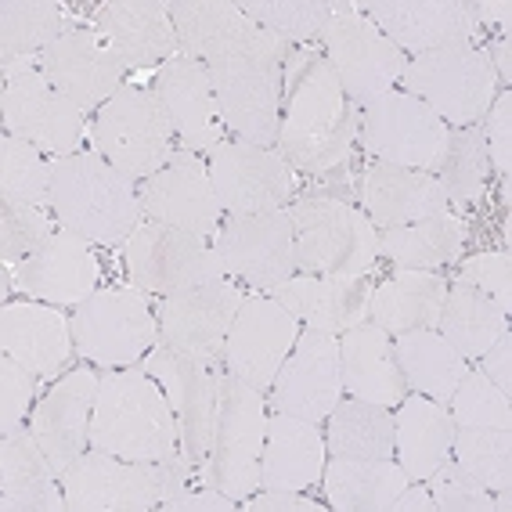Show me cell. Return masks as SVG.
Masks as SVG:
<instances>
[{"label": "cell", "mask_w": 512, "mask_h": 512, "mask_svg": "<svg viewBox=\"0 0 512 512\" xmlns=\"http://www.w3.org/2000/svg\"><path fill=\"white\" fill-rule=\"evenodd\" d=\"M487 58L494 65V76L498 83H509L512 80V65H509V37H498L491 47H487Z\"/></svg>", "instance_id": "obj_58"}, {"label": "cell", "mask_w": 512, "mask_h": 512, "mask_svg": "<svg viewBox=\"0 0 512 512\" xmlns=\"http://www.w3.org/2000/svg\"><path fill=\"white\" fill-rule=\"evenodd\" d=\"M170 119L163 105L145 87H123L98 109L94 119V148L105 163L130 177L148 181L170 163Z\"/></svg>", "instance_id": "obj_10"}, {"label": "cell", "mask_w": 512, "mask_h": 512, "mask_svg": "<svg viewBox=\"0 0 512 512\" xmlns=\"http://www.w3.org/2000/svg\"><path fill=\"white\" fill-rule=\"evenodd\" d=\"M285 116L278 127V156L296 170L325 174L347 163L361 112L343 94L325 55L296 51L282 73Z\"/></svg>", "instance_id": "obj_1"}, {"label": "cell", "mask_w": 512, "mask_h": 512, "mask_svg": "<svg viewBox=\"0 0 512 512\" xmlns=\"http://www.w3.org/2000/svg\"><path fill=\"white\" fill-rule=\"evenodd\" d=\"M426 484H430L437 512H494V494L484 484H476L473 476L451 458L440 469H433Z\"/></svg>", "instance_id": "obj_49"}, {"label": "cell", "mask_w": 512, "mask_h": 512, "mask_svg": "<svg viewBox=\"0 0 512 512\" xmlns=\"http://www.w3.org/2000/svg\"><path fill=\"white\" fill-rule=\"evenodd\" d=\"M91 448L127 462H159L181 451L174 408L145 368L109 372L98 383Z\"/></svg>", "instance_id": "obj_3"}, {"label": "cell", "mask_w": 512, "mask_h": 512, "mask_svg": "<svg viewBox=\"0 0 512 512\" xmlns=\"http://www.w3.org/2000/svg\"><path fill=\"white\" fill-rule=\"evenodd\" d=\"M213 249L224 275H235L256 289H275L296 275V231L289 210L228 217L213 235Z\"/></svg>", "instance_id": "obj_15"}, {"label": "cell", "mask_w": 512, "mask_h": 512, "mask_svg": "<svg viewBox=\"0 0 512 512\" xmlns=\"http://www.w3.org/2000/svg\"><path fill=\"white\" fill-rule=\"evenodd\" d=\"M325 448L332 458H394V415L372 401H339L329 412Z\"/></svg>", "instance_id": "obj_41"}, {"label": "cell", "mask_w": 512, "mask_h": 512, "mask_svg": "<svg viewBox=\"0 0 512 512\" xmlns=\"http://www.w3.org/2000/svg\"><path fill=\"white\" fill-rule=\"evenodd\" d=\"M509 354H512V336L505 332L498 343H494L487 354H480L476 361H480V372L491 379L502 394H512V365H509Z\"/></svg>", "instance_id": "obj_55"}, {"label": "cell", "mask_w": 512, "mask_h": 512, "mask_svg": "<svg viewBox=\"0 0 512 512\" xmlns=\"http://www.w3.org/2000/svg\"><path fill=\"white\" fill-rule=\"evenodd\" d=\"M300 339V318L285 311L271 296L242 300L224 347V372L238 375L242 383L256 386L260 394L271 390L275 375L282 372L285 357L293 354Z\"/></svg>", "instance_id": "obj_18"}, {"label": "cell", "mask_w": 512, "mask_h": 512, "mask_svg": "<svg viewBox=\"0 0 512 512\" xmlns=\"http://www.w3.org/2000/svg\"><path fill=\"white\" fill-rule=\"evenodd\" d=\"M321 40L332 73L354 105L383 98L394 91V83H401L408 62L361 11V4H332V19L321 29Z\"/></svg>", "instance_id": "obj_11"}, {"label": "cell", "mask_w": 512, "mask_h": 512, "mask_svg": "<svg viewBox=\"0 0 512 512\" xmlns=\"http://www.w3.org/2000/svg\"><path fill=\"white\" fill-rule=\"evenodd\" d=\"M448 404L458 430H512L509 394H502L480 368H469Z\"/></svg>", "instance_id": "obj_47"}, {"label": "cell", "mask_w": 512, "mask_h": 512, "mask_svg": "<svg viewBox=\"0 0 512 512\" xmlns=\"http://www.w3.org/2000/svg\"><path fill=\"white\" fill-rule=\"evenodd\" d=\"M192 473L181 451L159 462H127L91 448L62 473V491L69 512H148L188 491Z\"/></svg>", "instance_id": "obj_4"}, {"label": "cell", "mask_w": 512, "mask_h": 512, "mask_svg": "<svg viewBox=\"0 0 512 512\" xmlns=\"http://www.w3.org/2000/svg\"><path fill=\"white\" fill-rule=\"evenodd\" d=\"M101 278L98 256L91 253L87 238H80L76 231H55V238L47 242L40 253H33L29 260L19 264V282L22 293L37 296L44 303L55 307H76L87 296H94Z\"/></svg>", "instance_id": "obj_28"}, {"label": "cell", "mask_w": 512, "mask_h": 512, "mask_svg": "<svg viewBox=\"0 0 512 512\" xmlns=\"http://www.w3.org/2000/svg\"><path fill=\"white\" fill-rule=\"evenodd\" d=\"M98 375L91 368H73L65 372L47 397L37 404L29 430L44 448L47 462L55 466L58 480L76 458L91 444V419H94V401H98Z\"/></svg>", "instance_id": "obj_24"}, {"label": "cell", "mask_w": 512, "mask_h": 512, "mask_svg": "<svg viewBox=\"0 0 512 512\" xmlns=\"http://www.w3.org/2000/svg\"><path fill=\"white\" fill-rule=\"evenodd\" d=\"M282 73L278 65H213L210 80L224 130L256 148L278 145Z\"/></svg>", "instance_id": "obj_22"}, {"label": "cell", "mask_w": 512, "mask_h": 512, "mask_svg": "<svg viewBox=\"0 0 512 512\" xmlns=\"http://www.w3.org/2000/svg\"><path fill=\"white\" fill-rule=\"evenodd\" d=\"M271 300H278L285 311H293L307 329L343 336L347 329L368 318V289L365 278H318V275H293L289 282L271 289Z\"/></svg>", "instance_id": "obj_32"}, {"label": "cell", "mask_w": 512, "mask_h": 512, "mask_svg": "<svg viewBox=\"0 0 512 512\" xmlns=\"http://www.w3.org/2000/svg\"><path fill=\"white\" fill-rule=\"evenodd\" d=\"M271 412L321 422L343 397V368H339V336L307 329L285 357L282 372L267 390Z\"/></svg>", "instance_id": "obj_19"}, {"label": "cell", "mask_w": 512, "mask_h": 512, "mask_svg": "<svg viewBox=\"0 0 512 512\" xmlns=\"http://www.w3.org/2000/svg\"><path fill=\"white\" fill-rule=\"evenodd\" d=\"M325 473V437L318 422L296 415H267L260 491H307Z\"/></svg>", "instance_id": "obj_31"}, {"label": "cell", "mask_w": 512, "mask_h": 512, "mask_svg": "<svg viewBox=\"0 0 512 512\" xmlns=\"http://www.w3.org/2000/svg\"><path fill=\"white\" fill-rule=\"evenodd\" d=\"M437 329L458 354L473 361V357L487 354L509 332V314L498 311L487 296L473 293L469 285H455V289H448Z\"/></svg>", "instance_id": "obj_42"}, {"label": "cell", "mask_w": 512, "mask_h": 512, "mask_svg": "<svg viewBox=\"0 0 512 512\" xmlns=\"http://www.w3.org/2000/svg\"><path fill=\"white\" fill-rule=\"evenodd\" d=\"M321 480L339 512H390V502L412 484L394 458H332Z\"/></svg>", "instance_id": "obj_37"}, {"label": "cell", "mask_w": 512, "mask_h": 512, "mask_svg": "<svg viewBox=\"0 0 512 512\" xmlns=\"http://www.w3.org/2000/svg\"><path fill=\"white\" fill-rule=\"evenodd\" d=\"M462 246H466V220L455 213H437L404 228H386L379 235V256L394 260L401 271H430L451 264Z\"/></svg>", "instance_id": "obj_40"}, {"label": "cell", "mask_w": 512, "mask_h": 512, "mask_svg": "<svg viewBox=\"0 0 512 512\" xmlns=\"http://www.w3.org/2000/svg\"><path fill=\"white\" fill-rule=\"evenodd\" d=\"M484 123V145H487V159H491V170H498L502 177H509V127H512V98L509 91H502L494 98V105L487 109Z\"/></svg>", "instance_id": "obj_52"}, {"label": "cell", "mask_w": 512, "mask_h": 512, "mask_svg": "<svg viewBox=\"0 0 512 512\" xmlns=\"http://www.w3.org/2000/svg\"><path fill=\"white\" fill-rule=\"evenodd\" d=\"M394 350L404 383L437 404H448L469 372L466 357L458 354L437 329L404 332V336H397Z\"/></svg>", "instance_id": "obj_38"}, {"label": "cell", "mask_w": 512, "mask_h": 512, "mask_svg": "<svg viewBox=\"0 0 512 512\" xmlns=\"http://www.w3.org/2000/svg\"><path fill=\"white\" fill-rule=\"evenodd\" d=\"M152 94L163 105L174 134L181 138L184 152H217L224 145V123H220L217 94H213L210 69L195 58H174L156 73Z\"/></svg>", "instance_id": "obj_26"}, {"label": "cell", "mask_w": 512, "mask_h": 512, "mask_svg": "<svg viewBox=\"0 0 512 512\" xmlns=\"http://www.w3.org/2000/svg\"><path fill=\"white\" fill-rule=\"evenodd\" d=\"M235 498L217 487H206V491H181L174 498H166L159 509L163 512H231L235 509Z\"/></svg>", "instance_id": "obj_53"}, {"label": "cell", "mask_w": 512, "mask_h": 512, "mask_svg": "<svg viewBox=\"0 0 512 512\" xmlns=\"http://www.w3.org/2000/svg\"><path fill=\"white\" fill-rule=\"evenodd\" d=\"M145 372L163 386L166 401L174 408L177 430H181V455L192 466L206 462L213 444V430H217L220 368L202 365L195 357H184L159 343L145 357Z\"/></svg>", "instance_id": "obj_16"}, {"label": "cell", "mask_w": 512, "mask_h": 512, "mask_svg": "<svg viewBox=\"0 0 512 512\" xmlns=\"http://www.w3.org/2000/svg\"><path fill=\"white\" fill-rule=\"evenodd\" d=\"M73 343L83 361L101 368H130L159 343L156 307L141 289H101L76 303Z\"/></svg>", "instance_id": "obj_9"}, {"label": "cell", "mask_w": 512, "mask_h": 512, "mask_svg": "<svg viewBox=\"0 0 512 512\" xmlns=\"http://www.w3.org/2000/svg\"><path fill=\"white\" fill-rule=\"evenodd\" d=\"M361 11L397 51L412 55L469 44L476 33L473 4L466 0H372L361 4Z\"/></svg>", "instance_id": "obj_25"}, {"label": "cell", "mask_w": 512, "mask_h": 512, "mask_svg": "<svg viewBox=\"0 0 512 512\" xmlns=\"http://www.w3.org/2000/svg\"><path fill=\"white\" fill-rule=\"evenodd\" d=\"M444 300H448L444 278L430 275V271H401L375 289L368 300V314L383 332L404 336V332L437 329Z\"/></svg>", "instance_id": "obj_36"}, {"label": "cell", "mask_w": 512, "mask_h": 512, "mask_svg": "<svg viewBox=\"0 0 512 512\" xmlns=\"http://www.w3.org/2000/svg\"><path fill=\"white\" fill-rule=\"evenodd\" d=\"M94 26L127 69H148L181 58V40L166 0H112L98 8Z\"/></svg>", "instance_id": "obj_27"}, {"label": "cell", "mask_w": 512, "mask_h": 512, "mask_svg": "<svg viewBox=\"0 0 512 512\" xmlns=\"http://www.w3.org/2000/svg\"><path fill=\"white\" fill-rule=\"evenodd\" d=\"M361 202H365V217L379 228H404L415 220L448 213V199L437 177L390 163H372L365 170Z\"/></svg>", "instance_id": "obj_30"}, {"label": "cell", "mask_w": 512, "mask_h": 512, "mask_svg": "<svg viewBox=\"0 0 512 512\" xmlns=\"http://www.w3.org/2000/svg\"><path fill=\"white\" fill-rule=\"evenodd\" d=\"M55 238V228L44 210L37 206H15L0 202V256L4 264H22Z\"/></svg>", "instance_id": "obj_48"}, {"label": "cell", "mask_w": 512, "mask_h": 512, "mask_svg": "<svg viewBox=\"0 0 512 512\" xmlns=\"http://www.w3.org/2000/svg\"><path fill=\"white\" fill-rule=\"evenodd\" d=\"M65 33L62 8L51 0H4L0 4V69L4 80L29 69Z\"/></svg>", "instance_id": "obj_39"}, {"label": "cell", "mask_w": 512, "mask_h": 512, "mask_svg": "<svg viewBox=\"0 0 512 512\" xmlns=\"http://www.w3.org/2000/svg\"><path fill=\"white\" fill-rule=\"evenodd\" d=\"M509 15H512V4L509 0H484V4H473V19L476 26H498L502 29V37L509 33Z\"/></svg>", "instance_id": "obj_57"}, {"label": "cell", "mask_w": 512, "mask_h": 512, "mask_svg": "<svg viewBox=\"0 0 512 512\" xmlns=\"http://www.w3.org/2000/svg\"><path fill=\"white\" fill-rule=\"evenodd\" d=\"M58 473L47 462L33 430L4 433L0 444V509L4 512H62L65 491L55 487Z\"/></svg>", "instance_id": "obj_34"}, {"label": "cell", "mask_w": 512, "mask_h": 512, "mask_svg": "<svg viewBox=\"0 0 512 512\" xmlns=\"http://www.w3.org/2000/svg\"><path fill=\"white\" fill-rule=\"evenodd\" d=\"M458 285H469L473 293L487 296L502 314L512 311V289H509V256L505 253H484L473 256L458 271Z\"/></svg>", "instance_id": "obj_51"}, {"label": "cell", "mask_w": 512, "mask_h": 512, "mask_svg": "<svg viewBox=\"0 0 512 512\" xmlns=\"http://www.w3.org/2000/svg\"><path fill=\"white\" fill-rule=\"evenodd\" d=\"M40 73L55 83L80 112L101 109L127 83V65L98 29H65L40 55Z\"/></svg>", "instance_id": "obj_20"}, {"label": "cell", "mask_w": 512, "mask_h": 512, "mask_svg": "<svg viewBox=\"0 0 512 512\" xmlns=\"http://www.w3.org/2000/svg\"><path fill=\"white\" fill-rule=\"evenodd\" d=\"M181 55L195 58L206 69L213 65H278L293 58V44L278 40L264 26H256L238 4L224 0H177L170 4Z\"/></svg>", "instance_id": "obj_6"}, {"label": "cell", "mask_w": 512, "mask_h": 512, "mask_svg": "<svg viewBox=\"0 0 512 512\" xmlns=\"http://www.w3.org/2000/svg\"><path fill=\"white\" fill-rule=\"evenodd\" d=\"M0 347L37 375L55 379L76 347L73 325L58 314L55 303H8L0 314Z\"/></svg>", "instance_id": "obj_33"}, {"label": "cell", "mask_w": 512, "mask_h": 512, "mask_svg": "<svg viewBox=\"0 0 512 512\" xmlns=\"http://www.w3.org/2000/svg\"><path fill=\"white\" fill-rule=\"evenodd\" d=\"M451 455L476 484L491 494L512 491V433L509 430H455Z\"/></svg>", "instance_id": "obj_45"}, {"label": "cell", "mask_w": 512, "mask_h": 512, "mask_svg": "<svg viewBox=\"0 0 512 512\" xmlns=\"http://www.w3.org/2000/svg\"><path fill=\"white\" fill-rule=\"evenodd\" d=\"M390 512H437V502H433L430 487H419L412 480V484L404 487L394 502H390Z\"/></svg>", "instance_id": "obj_56"}, {"label": "cell", "mask_w": 512, "mask_h": 512, "mask_svg": "<svg viewBox=\"0 0 512 512\" xmlns=\"http://www.w3.org/2000/svg\"><path fill=\"white\" fill-rule=\"evenodd\" d=\"M267 437V401L256 386L220 368V404L213 430L206 476L210 487L231 494L235 502L260 491V455Z\"/></svg>", "instance_id": "obj_8"}, {"label": "cell", "mask_w": 512, "mask_h": 512, "mask_svg": "<svg viewBox=\"0 0 512 512\" xmlns=\"http://www.w3.org/2000/svg\"><path fill=\"white\" fill-rule=\"evenodd\" d=\"M210 181L220 210L231 217L282 210L293 192L289 163L275 148H256L246 141H224L210 156Z\"/></svg>", "instance_id": "obj_21"}, {"label": "cell", "mask_w": 512, "mask_h": 512, "mask_svg": "<svg viewBox=\"0 0 512 512\" xmlns=\"http://www.w3.org/2000/svg\"><path fill=\"white\" fill-rule=\"evenodd\" d=\"M33 397H37V372L4 354L0 361V433L22 430Z\"/></svg>", "instance_id": "obj_50"}, {"label": "cell", "mask_w": 512, "mask_h": 512, "mask_svg": "<svg viewBox=\"0 0 512 512\" xmlns=\"http://www.w3.org/2000/svg\"><path fill=\"white\" fill-rule=\"evenodd\" d=\"M404 94L419 98L448 127H476L498 98V76L487 51L473 44L440 47L404 65Z\"/></svg>", "instance_id": "obj_7"}, {"label": "cell", "mask_w": 512, "mask_h": 512, "mask_svg": "<svg viewBox=\"0 0 512 512\" xmlns=\"http://www.w3.org/2000/svg\"><path fill=\"white\" fill-rule=\"evenodd\" d=\"M339 368H343V390L357 401L394 408L408 397L394 339L375 321H361L339 336Z\"/></svg>", "instance_id": "obj_29"}, {"label": "cell", "mask_w": 512, "mask_h": 512, "mask_svg": "<svg viewBox=\"0 0 512 512\" xmlns=\"http://www.w3.org/2000/svg\"><path fill=\"white\" fill-rule=\"evenodd\" d=\"M361 130H365L368 156L404 170H426V174L437 170L448 141V123L404 91L368 101L361 112Z\"/></svg>", "instance_id": "obj_14"}, {"label": "cell", "mask_w": 512, "mask_h": 512, "mask_svg": "<svg viewBox=\"0 0 512 512\" xmlns=\"http://www.w3.org/2000/svg\"><path fill=\"white\" fill-rule=\"evenodd\" d=\"M0 202L15 206H51V163L37 145L4 134L0 141Z\"/></svg>", "instance_id": "obj_44"}, {"label": "cell", "mask_w": 512, "mask_h": 512, "mask_svg": "<svg viewBox=\"0 0 512 512\" xmlns=\"http://www.w3.org/2000/svg\"><path fill=\"white\" fill-rule=\"evenodd\" d=\"M242 300L246 296L228 278L163 296L156 307L159 343L184 357H195L202 365L224 368V347Z\"/></svg>", "instance_id": "obj_13"}, {"label": "cell", "mask_w": 512, "mask_h": 512, "mask_svg": "<svg viewBox=\"0 0 512 512\" xmlns=\"http://www.w3.org/2000/svg\"><path fill=\"white\" fill-rule=\"evenodd\" d=\"M249 512H318L321 505L314 498H303L300 491H264V494H249L242 498Z\"/></svg>", "instance_id": "obj_54"}, {"label": "cell", "mask_w": 512, "mask_h": 512, "mask_svg": "<svg viewBox=\"0 0 512 512\" xmlns=\"http://www.w3.org/2000/svg\"><path fill=\"white\" fill-rule=\"evenodd\" d=\"M296 271L318 278H365L379 256V231L361 210L329 195H307L289 210Z\"/></svg>", "instance_id": "obj_5"}, {"label": "cell", "mask_w": 512, "mask_h": 512, "mask_svg": "<svg viewBox=\"0 0 512 512\" xmlns=\"http://www.w3.org/2000/svg\"><path fill=\"white\" fill-rule=\"evenodd\" d=\"M141 206L145 217L177 231L210 238L220 231V202L213 192L210 166L195 152H174L170 163L141 184Z\"/></svg>", "instance_id": "obj_23"}, {"label": "cell", "mask_w": 512, "mask_h": 512, "mask_svg": "<svg viewBox=\"0 0 512 512\" xmlns=\"http://www.w3.org/2000/svg\"><path fill=\"white\" fill-rule=\"evenodd\" d=\"M0 112L4 130L37 145L44 156H76L83 138V112L40 69H26L4 83Z\"/></svg>", "instance_id": "obj_17"}, {"label": "cell", "mask_w": 512, "mask_h": 512, "mask_svg": "<svg viewBox=\"0 0 512 512\" xmlns=\"http://www.w3.org/2000/svg\"><path fill=\"white\" fill-rule=\"evenodd\" d=\"M455 419L444 404L430 401V397H404L401 408L394 415V451L401 458V469L408 480L426 484L433 469H440L451 458V444H455Z\"/></svg>", "instance_id": "obj_35"}, {"label": "cell", "mask_w": 512, "mask_h": 512, "mask_svg": "<svg viewBox=\"0 0 512 512\" xmlns=\"http://www.w3.org/2000/svg\"><path fill=\"white\" fill-rule=\"evenodd\" d=\"M487 170H491V159H487L484 134L476 127H448V141H444V156L437 163V181L444 188V199L451 202H476L487 184Z\"/></svg>", "instance_id": "obj_43"}, {"label": "cell", "mask_w": 512, "mask_h": 512, "mask_svg": "<svg viewBox=\"0 0 512 512\" xmlns=\"http://www.w3.org/2000/svg\"><path fill=\"white\" fill-rule=\"evenodd\" d=\"M238 8L285 44H303V40L321 37L325 22L332 19L329 0H242Z\"/></svg>", "instance_id": "obj_46"}, {"label": "cell", "mask_w": 512, "mask_h": 512, "mask_svg": "<svg viewBox=\"0 0 512 512\" xmlns=\"http://www.w3.org/2000/svg\"><path fill=\"white\" fill-rule=\"evenodd\" d=\"M51 210L65 231L98 246H127L141 224V192L123 170L98 156L76 152L51 163Z\"/></svg>", "instance_id": "obj_2"}, {"label": "cell", "mask_w": 512, "mask_h": 512, "mask_svg": "<svg viewBox=\"0 0 512 512\" xmlns=\"http://www.w3.org/2000/svg\"><path fill=\"white\" fill-rule=\"evenodd\" d=\"M123 260H127L130 282L138 285L141 293L156 296H174L195 289V285L228 278L217 260V249L206 238L166 228L156 220H141L138 231L123 246Z\"/></svg>", "instance_id": "obj_12"}]
</instances>
